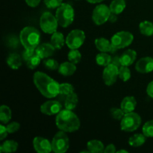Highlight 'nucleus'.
Here are the masks:
<instances>
[{
	"label": "nucleus",
	"instance_id": "f257e3e1",
	"mask_svg": "<svg viewBox=\"0 0 153 153\" xmlns=\"http://www.w3.org/2000/svg\"><path fill=\"white\" fill-rule=\"evenodd\" d=\"M34 83L40 94L46 98H54L59 94L60 85L46 73L36 72L34 74Z\"/></svg>",
	"mask_w": 153,
	"mask_h": 153
},
{
	"label": "nucleus",
	"instance_id": "f03ea898",
	"mask_svg": "<svg viewBox=\"0 0 153 153\" xmlns=\"http://www.w3.org/2000/svg\"><path fill=\"white\" fill-rule=\"evenodd\" d=\"M56 126L60 130L65 132H74L80 127V120L72 110H61L55 120Z\"/></svg>",
	"mask_w": 153,
	"mask_h": 153
},
{
	"label": "nucleus",
	"instance_id": "7ed1b4c3",
	"mask_svg": "<svg viewBox=\"0 0 153 153\" xmlns=\"http://www.w3.org/2000/svg\"><path fill=\"white\" fill-rule=\"evenodd\" d=\"M19 40L25 49H36L40 44V33L34 27H25L19 34Z\"/></svg>",
	"mask_w": 153,
	"mask_h": 153
},
{
	"label": "nucleus",
	"instance_id": "20e7f679",
	"mask_svg": "<svg viewBox=\"0 0 153 153\" xmlns=\"http://www.w3.org/2000/svg\"><path fill=\"white\" fill-rule=\"evenodd\" d=\"M55 16H56L59 25H61L63 28H67L69 25H71L74 20V9L70 4L62 3L57 8Z\"/></svg>",
	"mask_w": 153,
	"mask_h": 153
},
{
	"label": "nucleus",
	"instance_id": "39448f33",
	"mask_svg": "<svg viewBox=\"0 0 153 153\" xmlns=\"http://www.w3.org/2000/svg\"><path fill=\"white\" fill-rule=\"evenodd\" d=\"M141 124V118L140 115L134 112H129L124 115L121 120V129L127 132H131L139 128Z\"/></svg>",
	"mask_w": 153,
	"mask_h": 153
},
{
	"label": "nucleus",
	"instance_id": "423d86ee",
	"mask_svg": "<svg viewBox=\"0 0 153 153\" xmlns=\"http://www.w3.org/2000/svg\"><path fill=\"white\" fill-rule=\"evenodd\" d=\"M58 22L56 16L50 12H44L40 19V25L43 32L46 34H53L57 31Z\"/></svg>",
	"mask_w": 153,
	"mask_h": 153
},
{
	"label": "nucleus",
	"instance_id": "0eeeda50",
	"mask_svg": "<svg viewBox=\"0 0 153 153\" xmlns=\"http://www.w3.org/2000/svg\"><path fill=\"white\" fill-rule=\"evenodd\" d=\"M69 137L65 131H60L54 136L52 141V151L55 153L66 152L69 149Z\"/></svg>",
	"mask_w": 153,
	"mask_h": 153
},
{
	"label": "nucleus",
	"instance_id": "6e6552de",
	"mask_svg": "<svg viewBox=\"0 0 153 153\" xmlns=\"http://www.w3.org/2000/svg\"><path fill=\"white\" fill-rule=\"evenodd\" d=\"M134 40V36L128 31H119L111 37V44L116 49H123L129 46Z\"/></svg>",
	"mask_w": 153,
	"mask_h": 153
},
{
	"label": "nucleus",
	"instance_id": "1a4fd4ad",
	"mask_svg": "<svg viewBox=\"0 0 153 153\" xmlns=\"http://www.w3.org/2000/svg\"><path fill=\"white\" fill-rule=\"evenodd\" d=\"M85 40V34L82 30L75 29L70 31L66 38V44L70 49H78Z\"/></svg>",
	"mask_w": 153,
	"mask_h": 153
},
{
	"label": "nucleus",
	"instance_id": "9d476101",
	"mask_svg": "<svg viewBox=\"0 0 153 153\" xmlns=\"http://www.w3.org/2000/svg\"><path fill=\"white\" fill-rule=\"evenodd\" d=\"M111 13V11L110 10V7H108L106 4H99L94 8L93 11V21L96 25H102L108 20Z\"/></svg>",
	"mask_w": 153,
	"mask_h": 153
},
{
	"label": "nucleus",
	"instance_id": "9b49d317",
	"mask_svg": "<svg viewBox=\"0 0 153 153\" xmlns=\"http://www.w3.org/2000/svg\"><path fill=\"white\" fill-rule=\"evenodd\" d=\"M119 77V68L110 64L105 67L102 73V79L105 84L108 86H111Z\"/></svg>",
	"mask_w": 153,
	"mask_h": 153
},
{
	"label": "nucleus",
	"instance_id": "f8f14e48",
	"mask_svg": "<svg viewBox=\"0 0 153 153\" xmlns=\"http://www.w3.org/2000/svg\"><path fill=\"white\" fill-rule=\"evenodd\" d=\"M61 110H62L61 104L59 102L55 100H49L40 106V111L49 116L58 114Z\"/></svg>",
	"mask_w": 153,
	"mask_h": 153
},
{
	"label": "nucleus",
	"instance_id": "ddd939ff",
	"mask_svg": "<svg viewBox=\"0 0 153 153\" xmlns=\"http://www.w3.org/2000/svg\"><path fill=\"white\" fill-rule=\"evenodd\" d=\"M33 146L34 150L38 153H49L52 151V143L47 139L41 137H34Z\"/></svg>",
	"mask_w": 153,
	"mask_h": 153
},
{
	"label": "nucleus",
	"instance_id": "4468645a",
	"mask_svg": "<svg viewBox=\"0 0 153 153\" xmlns=\"http://www.w3.org/2000/svg\"><path fill=\"white\" fill-rule=\"evenodd\" d=\"M135 69L140 73H149L153 71V58L144 57L136 63Z\"/></svg>",
	"mask_w": 153,
	"mask_h": 153
},
{
	"label": "nucleus",
	"instance_id": "2eb2a0df",
	"mask_svg": "<svg viewBox=\"0 0 153 153\" xmlns=\"http://www.w3.org/2000/svg\"><path fill=\"white\" fill-rule=\"evenodd\" d=\"M94 43H95L96 47L97 48V49L101 52H111V53L114 54L117 50V49H116L111 44V42L104 37L97 38Z\"/></svg>",
	"mask_w": 153,
	"mask_h": 153
},
{
	"label": "nucleus",
	"instance_id": "dca6fc26",
	"mask_svg": "<svg viewBox=\"0 0 153 153\" xmlns=\"http://www.w3.org/2000/svg\"><path fill=\"white\" fill-rule=\"evenodd\" d=\"M55 48L52 46V43H43L39 45L36 49L37 55L41 58V59L47 58L49 57L52 56L55 53Z\"/></svg>",
	"mask_w": 153,
	"mask_h": 153
},
{
	"label": "nucleus",
	"instance_id": "f3484780",
	"mask_svg": "<svg viewBox=\"0 0 153 153\" xmlns=\"http://www.w3.org/2000/svg\"><path fill=\"white\" fill-rule=\"evenodd\" d=\"M136 57H137V53L133 49H128V50L125 51L120 56L122 66L128 67V66L131 65L135 61Z\"/></svg>",
	"mask_w": 153,
	"mask_h": 153
},
{
	"label": "nucleus",
	"instance_id": "a211bd4d",
	"mask_svg": "<svg viewBox=\"0 0 153 153\" xmlns=\"http://www.w3.org/2000/svg\"><path fill=\"white\" fill-rule=\"evenodd\" d=\"M137 105V102L134 97H126L123 100L120 105V108L126 113L134 111Z\"/></svg>",
	"mask_w": 153,
	"mask_h": 153
},
{
	"label": "nucleus",
	"instance_id": "6ab92c4d",
	"mask_svg": "<svg viewBox=\"0 0 153 153\" xmlns=\"http://www.w3.org/2000/svg\"><path fill=\"white\" fill-rule=\"evenodd\" d=\"M76 70V67L75 64L72 62H64L60 64L58 72L60 74L64 76H70L74 74Z\"/></svg>",
	"mask_w": 153,
	"mask_h": 153
},
{
	"label": "nucleus",
	"instance_id": "aec40b11",
	"mask_svg": "<svg viewBox=\"0 0 153 153\" xmlns=\"http://www.w3.org/2000/svg\"><path fill=\"white\" fill-rule=\"evenodd\" d=\"M22 58L17 53H10L7 58V64L13 70H18L22 65Z\"/></svg>",
	"mask_w": 153,
	"mask_h": 153
},
{
	"label": "nucleus",
	"instance_id": "412c9836",
	"mask_svg": "<svg viewBox=\"0 0 153 153\" xmlns=\"http://www.w3.org/2000/svg\"><path fill=\"white\" fill-rule=\"evenodd\" d=\"M66 43V40H64V37L62 33L55 31L53 33L51 37V43L52 46L56 49H61L64 46V43Z\"/></svg>",
	"mask_w": 153,
	"mask_h": 153
},
{
	"label": "nucleus",
	"instance_id": "4be33fe9",
	"mask_svg": "<svg viewBox=\"0 0 153 153\" xmlns=\"http://www.w3.org/2000/svg\"><path fill=\"white\" fill-rule=\"evenodd\" d=\"M88 151L93 153H101L104 152L105 146L100 140H90L87 144Z\"/></svg>",
	"mask_w": 153,
	"mask_h": 153
},
{
	"label": "nucleus",
	"instance_id": "5701e85b",
	"mask_svg": "<svg viewBox=\"0 0 153 153\" xmlns=\"http://www.w3.org/2000/svg\"><path fill=\"white\" fill-rule=\"evenodd\" d=\"M126 6V4L125 0H113L109 7L112 13L120 14L123 11Z\"/></svg>",
	"mask_w": 153,
	"mask_h": 153
},
{
	"label": "nucleus",
	"instance_id": "b1692460",
	"mask_svg": "<svg viewBox=\"0 0 153 153\" xmlns=\"http://www.w3.org/2000/svg\"><path fill=\"white\" fill-rule=\"evenodd\" d=\"M78 102H79V98H78L77 94L75 92L72 93L67 96L65 103H64L65 108L68 110H73L76 107Z\"/></svg>",
	"mask_w": 153,
	"mask_h": 153
},
{
	"label": "nucleus",
	"instance_id": "393cba45",
	"mask_svg": "<svg viewBox=\"0 0 153 153\" xmlns=\"http://www.w3.org/2000/svg\"><path fill=\"white\" fill-rule=\"evenodd\" d=\"M18 148V143L15 140H6L0 146L1 152L10 153L16 152Z\"/></svg>",
	"mask_w": 153,
	"mask_h": 153
},
{
	"label": "nucleus",
	"instance_id": "a878e982",
	"mask_svg": "<svg viewBox=\"0 0 153 153\" xmlns=\"http://www.w3.org/2000/svg\"><path fill=\"white\" fill-rule=\"evenodd\" d=\"M146 136L143 134H135L129 137L128 143L133 147H138L142 146L146 141Z\"/></svg>",
	"mask_w": 153,
	"mask_h": 153
},
{
	"label": "nucleus",
	"instance_id": "bb28decb",
	"mask_svg": "<svg viewBox=\"0 0 153 153\" xmlns=\"http://www.w3.org/2000/svg\"><path fill=\"white\" fill-rule=\"evenodd\" d=\"M140 31L142 34L145 36H152L153 35V23L149 21L145 20L140 23L139 25Z\"/></svg>",
	"mask_w": 153,
	"mask_h": 153
},
{
	"label": "nucleus",
	"instance_id": "cd10ccee",
	"mask_svg": "<svg viewBox=\"0 0 153 153\" xmlns=\"http://www.w3.org/2000/svg\"><path fill=\"white\" fill-rule=\"evenodd\" d=\"M11 110L10 108L4 105H1L0 108V121L4 124L7 123L11 119Z\"/></svg>",
	"mask_w": 153,
	"mask_h": 153
},
{
	"label": "nucleus",
	"instance_id": "c85d7f7f",
	"mask_svg": "<svg viewBox=\"0 0 153 153\" xmlns=\"http://www.w3.org/2000/svg\"><path fill=\"white\" fill-rule=\"evenodd\" d=\"M96 61L98 64V65L106 67L108 64H111V57L109 55L107 52H101L98 54L96 57Z\"/></svg>",
	"mask_w": 153,
	"mask_h": 153
},
{
	"label": "nucleus",
	"instance_id": "c756f323",
	"mask_svg": "<svg viewBox=\"0 0 153 153\" xmlns=\"http://www.w3.org/2000/svg\"><path fill=\"white\" fill-rule=\"evenodd\" d=\"M68 59L70 62L76 64L80 62L82 59V55L78 49H71L68 53Z\"/></svg>",
	"mask_w": 153,
	"mask_h": 153
},
{
	"label": "nucleus",
	"instance_id": "7c9ffc66",
	"mask_svg": "<svg viewBox=\"0 0 153 153\" xmlns=\"http://www.w3.org/2000/svg\"><path fill=\"white\" fill-rule=\"evenodd\" d=\"M119 78L123 82H127L131 78V71L126 66H121L119 68Z\"/></svg>",
	"mask_w": 153,
	"mask_h": 153
},
{
	"label": "nucleus",
	"instance_id": "2f4dec72",
	"mask_svg": "<svg viewBox=\"0 0 153 153\" xmlns=\"http://www.w3.org/2000/svg\"><path fill=\"white\" fill-rule=\"evenodd\" d=\"M40 61H41V58L37 55V53H36L34 56L31 57L26 61V65L29 69L34 70L38 67L39 64H40Z\"/></svg>",
	"mask_w": 153,
	"mask_h": 153
},
{
	"label": "nucleus",
	"instance_id": "473e14b6",
	"mask_svg": "<svg viewBox=\"0 0 153 153\" xmlns=\"http://www.w3.org/2000/svg\"><path fill=\"white\" fill-rule=\"evenodd\" d=\"M142 131L146 137H153V120L147 121L143 125Z\"/></svg>",
	"mask_w": 153,
	"mask_h": 153
},
{
	"label": "nucleus",
	"instance_id": "72a5a7b5",
	"mask_svg": "<svg viewBox=\"0 0 153 153\" xmlns=\"http://www.w3.org/2000/svg\"><path fill=\"white\" fill-rule=\"evenodd\" d=\"M74 92V88L72 85L68 83H63L60 85L59 94L64 96H68L69 94Z\"/></svg>",
	"mask_w": 153,
	"mask_h": 153
},
{
	"label": "nucleus",
	"instance_id": "f704fd0d",
	"mask_svg": "<svg viewBox=\"0 0 153 153\" xmlns=\"http://www.w3.org/2000/svg\"><path fill=\"white\" fill-rule=\"evenodd\" d=\"M43 64H44L45 67L49 70H58L60 66L58 61H55V59H52V58L46 59V61H44V62H43Z\"/></svg>",
	"mask_w": 153,
	"mask_h": 153
},
{
	"label": "nucleus",
	"instance_id": "c9c22d12",
	"mask_svg": "<svg viewBox=\"0 0 153 153\" xmlns=\"http://www.w3.org/2000/svg\"><path fill=\"white\" fill-rule=\"evenodd\" d=\"M111 115L114 119L117 120H121L125 115V112L122 109L117 108H112L110 111Z\"/></svg>",
	"mask_w": 153,
	"mask_h": 153
},
{
	"label": "nucleus",
	"instance_id": "e433bc0d",
	"mask_svg": "<svg viewBox=\"0 0 153 153\" xmlns=\"http://www.w3.org/2000/svg\"><path fill=\"white\" fill-rule=\"evenodd\" d=\"M63 3V0H44V4L49 8H58Z\"/></svg>",
	"mask_w": 153,
	"mask_h": 153
},
{
	"label": "nucleus",
	"instance_id": "4c0bfd02",
	"mask_svg": "<svg viewBox=\"0 0 153 153\" xmlns=\"http://www.w3.org/2000/svg\"><path fill=\"white\" fill-rule=\"evenodd\" d=\"M6 128H7V132L11 134V133H14L17 131L20 128V125L17 122H11L6 126Z\"/></svg>",
	"mask_w": 153,
	"mask_h": 153
},
{
	"label": "nucleus",
	"instance_id": "58836bf2",
	"mask_svg": "<svg viewBox=\"0 0 153 153\" xmlns=\"http://www.w3.org/2000/svg\"><path fill=\"white\" fill-rule=\"evenodd\" d=\"M36 53H37V52H36V49H25V50L22 52V60L26 62V61H28L29 58H31V57L34 56Z\"/></svg>",
	"mask_w": 153,
	"mask_h": 153
},
{
	"label": "nucleus",
	"instance_id": "ea45409f",
	"mask_svg": "<svg viewBox=\"0 0 153 153\" xmlns=\"http://www.w3.org/2000/svg\"><path fill=\"white\" fill-rule=\"evenodd\" d=\"M7 130L6 126H3L2 124L0 125V140H3L7 136Z\"/></svg>",
	"mask_w": 153,
	"mask_h": 153
},
{
	"label": "nucleus",
	"instance_id": "a19ab883",
	"mask_svg": "<svg viewBox=\"0 0 153 153\" xmlns=\"http://www.w3.org/2000/svg\"><path fill=\"white\" fill-rule=\"evenodd\" d=\"M111 64H113V65L116 66L118 68L122 66V64H121L120 61V57L117 56V55H115V56L111 57Z\"/></svg>",
	"mask_w": 153,
	"mask_h": 153
},
{
	"label": "nucleus",
	"instance_id": "79ce46f5",
	"mask_svg": "<svg viewBox=\"0 0 153 153\" xmlns=\"http://www.w3.org/2000/svg\"><path fill=\"white\" fill-rule=\"evenodd\" d=\"M19 44V42H18L17 38H16L15 37L12 36L10 38L8 39V45L12 48H16V46Z\"/></svg>",
	"mask_w": 153,
	"mask_h": 153
},
{
	"label": "nucleus",
	"instance_id": "37998d69",
	"mask_svg": "<svg viewBox=\"0 0 153 153\" xmlns=\"http://www.w3.org/2000/svg\"><path fill=\"white\" fill-rule=\"evenodd\" d=\"M104 152H105V153H114V152H117L116 147H115V146L114 144L108 145V146L105 147V149Z\"/></svg>",
	"mask_w": 153,
	"mask_h": 153
},
{
	"label": "nucleus",
	"instance_id": "c03bdc74",
	"mask_svg": "<svg viewBox=\"0 0 153 153\" xmlns=\"http://www.w3.org/2000/svg\"><path fill=\"white\" fill-rule=\"evenodd\" d=\"M40 1H41V0H25V2H26L27 4H28V6H30V7H37V6L40 4Z\"/></svg>",
	"mask_w": 153,
	"mask_h": 153
},
{
	"label": "nucleus",
	"instance_id": "a18cd8bd",
	"mask_svg": "<svg viewBox=\"0 0 153 153\" xmlns=\"http://www.w3.org/2000/svg\"><path fill=\"white\" fill-rule=\"evenodd\" d=\"M146 93H147L148 95L150 97L153 98V81L149 83V85H147V88H146Z\"/></svg>",
	"mask_w": 153,
	"mask_h": 153
},
{
	"label": "nucleus",
	"instance_id": "49530a36",
	"mask_svg": "<svg viewBox=\"0 0 153 153\" xmlns=\"http://www.w3.org/2000/svg\"><path fill=\"white\" fill-rule=\"evenodd\" d=\"M117 14H115V13H111L110 16H109L108 20L110 21L111 23H114V22H116L117 20Z\"/></svg>",
	"mask_w": 153,
	"mask_h": 153
},
{
	"label": "nucleus",
	"instance_id": "de8ad7c7",
	"mask_svg": "<svg viewBox=\"0 0 153 153\" xmlns=\"http://www.w3.org/2000/svg\"><path fill=\"white\" fill-rule=\"evenodd\" d=\"M87 1L90 3H92V4H96V3L102 2V1H104V0H87Z\"/></svg>",
	"mask_w": 153,
	"mask_h": 153
},
{
	"label": "nucleus",
	"instance_id": "09e8293b",
	"mask_svg": "<svg viewBox=\"0 0 153 153\" xmlns=\"http://www.w3.org/2000/svg\"><path fill=\"white\" fill-rule=\"evenodd\" d=\"M117 153H120V152H125V153H127V152H128V151L124 150V149H121V150L117 151Z\"/></svg>",
	"mask_w": 153,
	"mask_h": 153
}]
</instances>
